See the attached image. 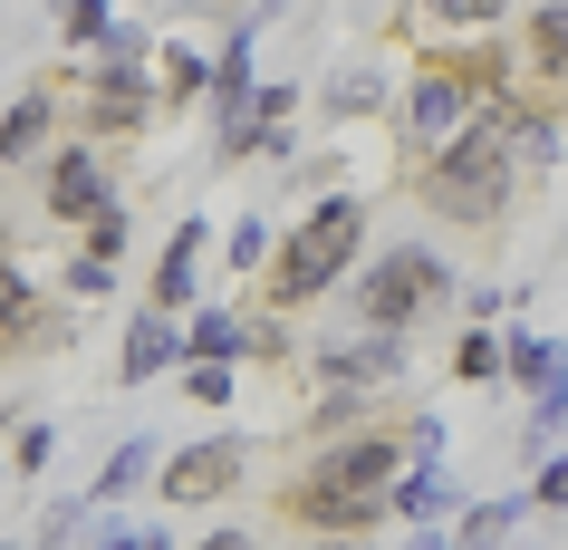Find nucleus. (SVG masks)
Wrapping results in <instances>:
<instances>
[{
	"label": "nucleus",
	"mask_w": 568,
	"mask_h": 550,
	"mask_svg": "<svg viewBox=\"0 0 568 550\" xmlns=\"http://www.w3.org/2000/svg\"><path fill=\"white\" fill-rule=\"evenodd\" d=\"M415 463V416H366V426H337L318 434V454L280 483V521H300V531H386V492L395 473Z\"/></svg>",
	"instance_id": "f257e3e1"
},
{
	"label": "nucleus",
	"mask_w": 568,
	"mask_h": 550,
	"mask_svg": "<svg viewBox=\"0 0 568 550\" xmlns=\"http://www.w3.org/2000/svg\"><path fill=\"white\" fill-rule=\"evenodd\" d=\"M510 107H520V88L510 97H481L473 117H463V136L453 146H434L424 164H405V193H415L424 213L463 222V232H481V222H510V203H520V164H510Z\"/></svg>",
	"instance_id": "f03ea898"
},
{
	"label": "nucleus",
	"mask_w": 568,
	"mask_h": 550,
	"mask_svg": "<svg viewBox=\"0 0 568 550\" xmlns=\"http://www.w3.org/2000/svg\"><path fill=\"white\" fill-rule=\"evenodd\" d=\"M357 242H366V203L357 193H318L280 242H270V261H261V309H318L337 290V280L357 271Z\"/></svg>",
	"instance_id": "7ed1b4c3"
},
{
	"label": "nucleus",
	"mask_w": 568,
	"mask_h": 550,
	"mask_svg": "<svg viewBox=\"0 0 568 550\" xmlns=\"http://www.w3.org/2000/svg\"><path fill=\"white\" fill-rule=\"evenodd\" d=\"M444 300H453V261H444L434 242H386V251L357 271V329H395V338H415Z\"/></svg>",
	"instance_id": "20e7f679"
},
{
	"label": "nucleus",
	"mask_w": 568,
	"mask_h": 550,
	"mask_svg": "<svg viewBox=\"0 0 568 550\" xmlns=\"http://www.w3.org/2000/svg\"><path fill=\"white\" fill-rule=\"evenodd\" d=\"M481 107V88H473V39L463 49H434V59L395 88V154L405 164H424L434 146H453L463 136V117Z\"/></svg>",
	"instance_id": "39448f33"
},
{
	"label": "nucleus",
	"mask_w": 568,
	"mask_h": 550,
	"mask_svg": "<svg viewBox=\"0 0 568 550\" xmlns=\"http://www.w3.org/2000/svg\"><path fill=\"white\" fill-rule=\"evenodd\" d=\"M290 126H300V88L290 78H261L232 117H212V164H280L290 154Z\"/></svg>",
	"instance_id": "423d86ee"
},
{
	"label": "nucleus",
	"mask_w": 568,
	"mask_h": 550,
	"mask_svg": "<svg viewBox=\"0 0 568 550\" xmlns=\"http://www.w3.org/2000/svg\"><path fill=\"white\" fill-rule=\"evenodd\" d=\"M241 473H251V434H193L174 454H154V492L174 512H203L222 492H241Z\"/></svg>",
	"instance_id": "0eeeda50"
},
{
	"label": "nucleus",
	"mask_w": 568,
	"mask_h": 550,
	"mask_svg": "<svg viewBox=\"0 0 568 550\" xmlns=\"http://www.w3.org/2000/svg\"><path fill=\"white\" fill-rule=\"evenodd\" d=\"M395 377H405V338H395V329L328 338V348L308 358V387H318V397H357V406H386Z\"/></svg>",
	"instance_id": "6e6552de"
},
{
	"label": "nucleus",
	"mask_w": 568,
	"mask_h": 550,
	"mask_svg": "<svg viewBox=\"0 0 568 550\" xmlns=\"http://www.w3.org/2000/svg\"><path fill=\"white\" fill-rule=\"evenodd\" d=\"M106 193H116V154L97 146V136H78V126H68L59 146L39 154V203H49V222H88Z\"/></svg>",
	"instance_id": "1a4fd4ad"
},
{
	"label": "nucleus",
	"mask_w": 568,
	"mask_h": 550,
	"mask_svg": "<svg viewBox=\"0 0 568 550\" xmlns=\"http://www.w3.org/2000/svg\"><path fill=\"white\" fill-rule=\"evenodd\" d=\"M68 136V88L59 78H39V88H20L10 107H0V174H20V164H39V154Z\"/></svg>",
	"instance_id": "9d476101"
},
{
	"label": "nucleus",
	"mask_w": 568,
	"mask_h": 550,
	"mask_svg": "<svg viewBox=\"0 0 568 550\" xmlns=\"http://www.w3.org/2000/svg\"><path fill=\"white\" fill-rule=\"evenodd\" d=\"M59 338H68V319L49 309V290L0 251V358H30V348H59Z\"/></svg>",
	"instance_id": "9b49d317"
},
{
	"label": "nucleus",
	"mask_w": 568,
	"mask_h": 550,
	"mask_svg": "<svg viewBox=\"0 0 568 550\" xmlns=\"http://www.w3.org/2000/svg\"><path fill=\"white\" fill-rule=\"evenodd\" d=\"M520 78H530L520 97H549V107L568 97V0L520 10Z\"/></svg>",
	"instance_id": "f8f14e48"
},
{
	"label": "nucleus",
	"mask_w": 568,
	"mask_h": 550,
	"mask_svg": "<svg viewBox=\"0 0 568 550\" xmlns=\"http://www.w3.org/2000/svg\"><path fill=\"white\" fill-rule=\"evenodd\" d=\"M183 367V319L174 309H135L125 319V348H116V387H154Z\"/></svg>",
	"instance_id": "ddd939ff"
},
{
	"label": "nucleus",
	"mask_w": 568,
	"mask_h": 550,
	"mask_svg": "<svg viewBox=\"0 0 568 550\" xmlns=\"http://www.w3.org/2000/svg\"><path fill=\"white\" fill-rule=\"evenodd\" d=\"M203 251H212V222L183 213L174 232H164V261H154V309H193V290H203Z\"/></svg>",
	"instance_id": "4468645a"
},
{
	"label": "nucleus",
	"mask_w": 568,
	"mask_h": 550,
	"mask_svg": "<svg viewBox=\"0 0 568 550\" xmlns=\"http://www.w3.org/2000/svg\"><path fill=\"white\" fill-rule=\"evenodd\" d=\"M154 97H164V107H203L212 97V59L203 49H193V39H154Z\"/></svg>",
	"instance_id": "2eb2a0df"
},
{
	"label": "nucleus",
	"mask_w": 568,
	"mask_h": 550,
	"mask_svg": "<svg viewBox=\"0 0 568 550\" xmlns=\"http://www.w3.org/2000/svg\"><path fill=\"white\" fill-rule=\"evenodd\" d=\"M318 107H328L337 126H357V117H386V107H395V78H386L376 59H357V68H337L328 88H318Z\"/></svg>",
	"instance_id": "dca6fc26"
},
{
	"label": "nucleus",
	"mask_w": 568,
	"mask_h": 550,
	"mask_svg": "<svg viewBox=\"0 0 568 550\" xmlns=\"http://www.w3.org/2000/svg\"><path fill=\"white\" fill-rule=\"evenodd\" d=\"M154 454H164L154 434H125L116 454H106V473H97V483H88V512H106V502H125V492H135V483H154Z\"/></svg>",
	"instance_id": "f3484780"
},
{
	"label": "nucleus",
	"mask_w": 568,
	"mask_h": 550,
	"mask_svg": "<svg viewBox=\"0 0 568 550\" xmlns=\"http://www.w3.org/2000/svg\"><path fill=\"white\" fill-rule=\"evenodd\" d=\"M453 502V483H444V454H415L405 473H395V492H386V512L395 521H434Z\"/></svg>",
	"instance_id": "a211bd4d"
},
{
	"label": "nucleus",
	"mask_w": 568,
	"mask_h": 550,
	"mask_svg": "<svg viewBox=\"0 0 568 550\" xmlns=\"http://www.w3.org/2000/svg\"><path fill=\"white\" fill-rule=\"evenodd\" d=\"M415 20H424L434 39H473V30H501L510 0H415Z\"/></svg>",
	"instance_id": "6ab92c4d"
},
{
	"label": "nucleus",
	"mask_w": 568,
	"mask_h": 550,
	"mask_svg": "<svg viewBox=\"0 0 568 550\" xmlns=\"http://www.w3.org/2000/svg\"><path fill=\"white\" fill-rule=\"evenodd\" d=\"M530 512V492H501V502H473V512L453 521V550H501L510 541V521Z\"/></svg>",
	"instance_id": "aec40b11"
},
{
	"label": "nucleus",
	"mask_w": 568,
	"mask_h": 550,
	"mask_svg": "<svg viewBox=\"0 0 568 550\" xmlns=\"http://www.w3.org/2000/svg\"><path fill=\"white\" fill-rule=\"evenodd\" d=\"M183 358H232L241 367V309H183Z\"/></svg>",
	"instance_id": "412c9836"
},
{
	"label": "nucleus",
	"mask_w": 568,
	"mask_h": 550,
	"mask_svg": "<svg viewBox=\"0 0 568 550\" xmlns=\"http://www.w3.org/2000/svg\"><path fill=\"white\" fill-rule=\"evenodd\" d=\"M125 232H135V213H125V193H106V203L78 222V251H97V261H125Z\"/></svg>",
	"instance_id": "4be33fe9"
},
{
	"label": "nucleus",
	"mask_w": 568,
	"mask_h": 550,
	"mask_svg": "<svg viewBox=\"0 0 568 550\" xmlns=\"http://www.w3.org/2000/svg\"><path fill=\"white\" fill-rule=\"evenodd\" d=\"M453 377H463V387H501V329H491V319H481V329H463Z\"/></svg>",
	"instance_id": "5701e85b"
},
{
	"label": "nucleus",
	"mask_w": 568,
	"mask_h": 550,
	"mask_svg": "<svg viewBox=\"0 0 568 550\" xmlns=\"http://www.w3.org/2000/svg\"><path fill=\"white\" fill-rule=\"evenodd\" d=\"M559 358L568 348H549V338H501V387H539Z\"/></svg>",
	"instance_id": "b1692460"
},
{
	"label": "nucleus",
	"mask_w": 568,
	"mask_h": 550,
	"mask_svg": "<svg viewBox=\"0 0 568 550\" xmlns=\"http://www.w3.org/2000/svg\"><path fill=\"white\" fill-rule=\"evenodd\" d=\"M183 397L193 406H232L241 397V367L232 358H183Z\"/></svg>",
	"instance_id": "393cba45"
},
{
	"label": "nucleus",
	"mask_w": 568,
	"mask_h": 550,
	"mask_svg": "<svg viewBox=\"0 0 568 550\" xmlns=\"http://www.w3.org/2000/svg\"><path fill=\"white\" fill-rule=\"evenodd\" d=\"M222 261H232L241 280H261V261H270V222H261V213H241V222H222Z\"/></svg>",
	"instance_id": "a878e982"
},
{
	"label": "nucleus",
	"mask_w": 568,
	"mask_h": 550,
	"mask_svg": "<svg viewBox=\"0 0 568 550\" xmlns=\"http://www.w3.org/2000/svg\"><path fill=\"white\" fill-rule=\"evenodd\" d=\"M559 426H568V358H559V367H549V377L530 387V444H549Z\"/></svg>",
	"instance_id": "bb28decb"
},
{
	"label": "nucleus",
	"mask_w": 568,
	"mask_h": 550,
	"mask_svg": "<svg viewBox=\"0 0 568 550\" xmlns=\"http://www.w3.org/2000/svg\"><path fill=\"white\" fill-rule=\"evenodd\" d=\"M106 30H116V0H68V10H59V39H68V49H97Z\"/></svg>",
	"instance_id": "cd10ccee"
},
{
	"label": "nucleus",
	"mask_w": 568,
	"mask_h": 550,
	"mask_svg": "<svg viewBox=\"0 0 568 550\" xmlns=\"http://www.w3.org/2000/svg\"><path fill=\"white\" fill-rule=\"evenodd\" d=\"M49 454H59V426H20V434H10V473H20V483L49 473Z\"/></svg>",
	"instance_id": "c85d7f7f"
},
{
	"label": "nucleus",
	"mask_w": 568,
	"mask_h": 550,
	"mask_svg": "<svg viewBox=\"0 0 568 550\" xmlns=\"http://www.w3.org/2000/svg\"><path fill=\"white\" fill-rule=\"evenodd\" d=\"M68 300H116V261L78 251V261H68Z\"/></svg>",
	"instance_id": "c756f323"
},
{
	"label": "nucleus",
	"mask_w": 568,
	"mask_h": 550,
	"mask_svg": "<svg viewBox=\"0 0 568 550\" xmlns=\"http://www.w3.org/2000/svg\"><path fill=\"white\" fill-rule=\"evenodd\" d=\"M530 502H539V512H568V454H549V463H539Z\"/></svg>",
	"instance_id": "7c9ffc66"
},
{
	"label": "nucleus",
	"mask_w": 568,
	"mask_h": 550,
	"mask_svg": "<svg viewBox=\"0 0 568 550\" xmlns=\"http://www.w3.org/2000/svg\"><path fill=\"white\" fill-rule=\"evenodd\" d=\"M88 550H174V541H164V531H97Z\"/></svg>",
	"instance_id": "2f4dec72"
},
{
	"label": "nucleus",
	"mask_w": 568,
	"mask_h": 550,
	"mask_svg": "<svg viewBox=\"0 0 568 550\" xmlns=\"http://www.w3.org/2000/svg\"><path fill=\"white\" fill-rule=\"evenodd\" d=\"M405 550H453V531H434V521H424V531H415Z\"/></svg>",
	"instance_id": "473e14b6"
},
{
	"label": "nucleus",
	"mask_w": 568,
	"mask_h": 550,
	"mask_svg": "<svg viewBox=\"0 0 568 550\" xmlns=\"http://www.w3.org/2000/svg\"><path fill=\"white\" fill-rule=\"evenodd\" d=\"M203 550H251V531H212V541Z\"/></svg>",
	"instance_id": "72a5a7b5"
},
{
	"label": "nucleus",
	"mask_w": 568,
	"mask_h": 550,
	"mask_svg": "<svg viewBox=\"0 0 568 550\" xmlns=\"http://www.w3.org/2000/svg\"><path fill=\"white\" fill-rule=\"evenodd\" d=\"M0 251H10V222H0Z\"/></svg>",
	"instance_id": "f704fd0d"
},
{
	"label": "nucleus",
	"mask_w": 568,
	"mask_h": 550,
	"mask_svg": "<svg viewBox=\"0 0 568 550\" xmlns=\"http://www.w3.org/2000/svg\"><path fill=\"white\" fill-rule=\"evenodd\" d=\"M0 483H10V454H0Z\"/></svg>",
	"instance_id": "c9c22d12"
},
{
	"label": "nucleus",
	"mask_w": 568,
	"mask_h": 550,
	"mask_svg": "<svg viewBox=\"0 0 568 550\" xmlns=\"http://www.w3.org/2000/svg\"><path fill=\"white\" fill-rule=\"evenodd\" d=\"M59 10H68V0H59Z\"/></svg>",
	"instance_id": "e433bc0d"
}]
</instances>
